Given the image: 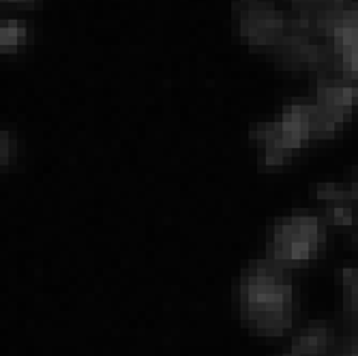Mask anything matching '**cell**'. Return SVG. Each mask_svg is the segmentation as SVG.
Here are the masks:
<instances>
[{
    "instance_id": "cell-5",
    "label": "cell",
    "mask_w": 358,
    "mask_h": 356,
    "mask_svg": "<svg viewBox=\"0 0 358 356\" xmlns=\"http://www.w3.org/2000/svg\"><path fill=\"white\" fill-rule=\"evenodd\" d=\"M333 343V331L324 322L305 327L292 339L287 350L281 356H329Z\"/></svg>"
},
{
    "instance_id": "cell-1",
    "label": "cell",
    "mask_w": 358,
    "mask_h": 356,
    "mask_svg": "<svg viewBox=\"0 0 358 356\" xmlns=\"http://www.w3.org/2000/svg\"><path fill=\"white\" fill-rule=\"evenodd\" d=\"M243 325L266 339L281 337L294 322V285L285 266L262 257L245 266L238 281Z\"/></svg>"
},
{
    "instance_id": "cell-7",
    "label": "cell",
    "mask_w": 358,
    "mask_h": 356,
    "mask_svg": "<svg viewBox=\"0 0 358 356\" xmlns=\"http://www.w3.org/2000/svg\"><path fill=\"white\" fill-rule=\"evenodd\" d=\"M22 26L20 22L15 20H5L3 22V28H0V45H3V52H13L20 43V37H22Z\"/></svg>"
},
{
    "instance_id": "cell-9",
    "label": "cell",
    "mask_w": 358,
    "mask_h": 356,
    "mask_svg": "<svg viewBox=\"0 0 358 356\" xmlns=\"http://www.w3.org/2000/svg\"><path fill=\"white\" fill-rule=\"evenodd\" d=\"M335 356H358V335L348 337V339L341 343V348L337 350Z\"/></svg>"
},
{
    "instance_id": "cell-2",
    "label": "cell",
    "mask_w": 358,
    "mask_h": 356,
    "mask_svg": "<svg viewBox=\"0 0 358 356\" xmlns=\"http://www.w3.org/2000/svg\"><path fill=\"white\" fill-rule=\"evenodd\" d=\"M313 104L299 101L283 108L279 118L255 124L251 140L259 146V168H285L309 140H313Z\"/></svg>"
},
{
    "instance_id": "cell-6",
    "label": "cell",
    "mask_w": 358,
    "mask_h": 356,
    "mask_svg": "<svg viewBox=\"0 0 358 356\" xmlns=\"http://www.w3.org/2000/svg\"><path fill=\"white\" fill-rule=\"evenodd\" d=\"M341 297L348 322L358 327V269L345 266L341 271Z\"/></svg>"
},
{
    "instance_id": "cell-4",
    "label": "cell",
    "mask_w": 358,
    "mask_h": 356,
    "mask_svg": "<svg viewBox=\"0 0 358 356\" xmlns=\"http://www.w3.org/2000/svg\"><path fill=\"white\" fill-rule=\"evenodd\" d=\"M315 198L322 202L327 223L337 225V228L358 225V180H354L350 187L322 183L315 189Z\"/></svg>"
},
{
    "instance_id": "cell-3",
    "label": "cell",
    "mask_w": 358,
    "mask_h": 356,
    "mask_svg": "<svg viewBox=\"0 0 358 356\" xmlns=\"http://www.w3.org/2000/svg\"><path fill=\"white\" fill-rule=\"evenodd\" d=\"M327 247V221L311 211H294L271 232L268 257L285 269L315 260Z\"/></svg>"
},
{
    "instance_id": "cell-8",
    "label": "cell",
    "mask_w": 358,
    "mask_h": 356,
    "mask_svg": "<svg viewBox=\"0 0 358 356\" xmlns=\"http://www.w3.org/2000/svg\"><path fill=\"white\" fill-rule=\"evenodd\" d=\"M15 155H17V144H15V136L5 129L3 136H0V166L3 170L11 168L15 164Z\"/></svg>"
}]
</instances>
